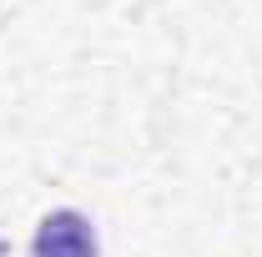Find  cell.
<instances>
[{
  "instance_id": "cell-1",
  "label": "cell",
  "mask_w": 262,
  "mask_h": 257,
  "mask_svg": "<svg viewBox=\"0 0 262 257\" xmlns=\"http://www.w3.org/2000/svg\"><path fill=\"white\" fill-rule=\"evenodd\" d=\"M31 257H96V227L81 212H51L35 227Z\"/></svg>"
}]
</instances>
